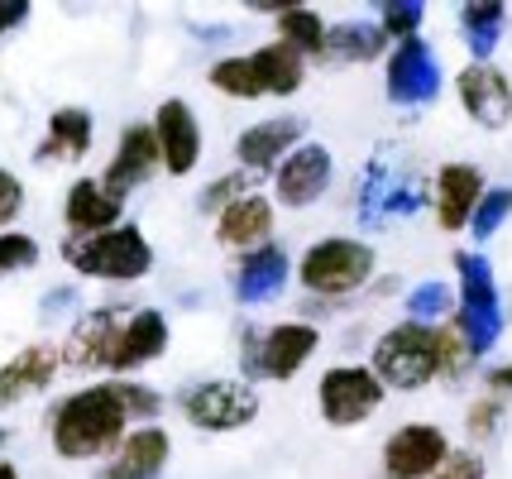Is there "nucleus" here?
I'll list each match as a JSON object with an SVG mask.
<instances>
[{
  "mask_svg": "<svg viewBox=\"0 0 512 479\" xmlns=\"http://www.w3.org/2000/svg\"><path fill=\"white\" fill-rule=\"evenodd\" d=\"M178 408L197 432L225 436L259 417V388L249 379H201L178 398Z\"/></svg>",
  "mask_w": 512,
  "mask_h": 479,
  "instance_id": "0eeeda50",
  "label": "nucleus"
},
{
  "mask_svg": "<svg viewBox=\"0 0 512 479\" xmlns=\"http://www.w3.org/2000/svg\"><path fill=\"white\" fill-rule=\"evenodd\" d=\"M63 369V355L53 341H34V345H20L5 365H0V412L20 408L29 398H39Z\"/></svg>",
  "mask_w": 512,
  "mask_h": 479,
  "instance_id": "f3484780",
  "label": "nucleus"
},
{
  "mask_svg": "<svg viewBox=\"0 0 512 479\" xmlns=\"http://www.w3.org/2000/svg\"><path fill=\"white\" fill-rule=\"evenodd\" d=\"M67 269H77L82 278H101V283H139L154 269V245L144 240V230L134 221H120L115 230L101 235H82V240H63Z\"/></svg>",
  "mask_w": 512,
  "mask_h": 479,
  "instance_id": "f03ea898",
  "label": "nucleus"
},
{
  "mask_svg": "<svg viewBox=\"0 0 512 479\" xmlns=\"http://www.w3.org/2000/svg\"><path fill=\"white\" fill-rule=\"evenodd\" d=\"M168 460H173V436L163 432L158 422L130 427V436L101 460L96 479H163Z\"/></svg>",
  "mask_w": 512,
  "mask_h": 479,
  "instance_id": "a211bd4d",
  "label": "nucleus"
},
{
  "mask_svg": "<svg viewBox=\"0 0 512 479\" xmlns=\"http://www.w3.org/2000/svg\"><path fill=\"white\" fill-rule=\"evenodd\" d=\"M455 269H460V297H455V317L450 326L465 336L469 355H489L498 336H503V302H498V283H493L489 259L479 250H460L455 254Z\"/></svg>",
  "mask_w": 512,
  "mask_h": 479,
  "instance_id": "20e7f679",
  "label": "nucleus"
},
{
  "mask_svg": "<svg viewBox=\"0 0 512 479\" xmlns=\"http://www.w3.org/2000/svg\"><path fill=\"white\" fill-rule=\"evenodd\" d=\"M484 384H489V393H493V398H503V393H512V365H498V369H489V379H484Z\"/></svg>",
  "mask_w": 512,
  "mask_h": 479,
  "instance_id": "58836bf2",
  "label": "nucleus"
},
{
  "mask_svg": "<svg viewBox=\"0 0 512 479\" xmlns=\"http://www.w3.org/2000/svg\"><path fill=\"white\" fill-rule=\"evenodd\" d=\"M39 259L44 250L29 230H0V278L29 274V269H39Z\"/></svg>",
  "mask_w": 512,
  "mask_h": 479,
  "instance_id": "7c9ffc66",
  "label": "nucleus"
},
{
  "mask_svg": "<svg viewBox=\"0 0 512 479\" xmlns=\"http://www.w3.org/2000/svg\"><path fill=\"white\" fill-rule=\"evenodd\" d=\"M91 139H96V120L87 106H58L48 115V130L34 149L39 163H77L91 154Z\"/></svg>",
  "mask_w": 512,
  "mask_h": 479,
  "instance_id": "5701e85b",
  "label": "nucleus"
},
{
  "mask_svg": "<svg viewBox=\"0 0 512 479\" xmlns=\"http://www.w3.org/2000/svg\"><path fill=\"white\" fill-rule=\"evenodd\" d=\"M273 29H278V44H288L292 53L302 58H321L326 53V29L331 24L321 20L307 5H288V10H273Z\"/></svg>",
  "mask_w": 512,
  "mask_h": 479,
  "instance_id": "bb28decb",
  "label": "nucleus"
},
{
  "mask_svg": "<svg viewBox=\"0 0 512 479\" xmlns=\"http://www.w3.org/2000/svg\"><path fill=\"white\" fill-rule=\"evenodd\" d=\"M273 226H278V206L264 192H245L240 202H230L216 216V245L235 254H254L273 245Z\"/></svg>",
  "mask_w": 512,
  "mask_h": 479,
  "instance_id": "6ab92c4d",
  "label": "nucleus"
},
{
  "mask_svg": "<svg viewBox=\"0 0 512 479\" xmlns=\"http://www.w3.org/2000/svg\"><path fill=\"white\" fill-rule=\"evenodd\" d=\"M283 283H288V254L278 245L240 254V269H235V297L240 302H268V297L283 293Z\"/></svg>",
  "mask_w": 512,
  "mask_h": 479,
  "instance_id": "393cba45",
  "label": "nucleus"
},
{
  "mask_svg": "<svg viewBox=\"0 0 512 479\" xmlns=\"http://www.w3.org/2000/svg\"><path fill=\"white\" fill-rule=\"evenodd\" d=\"M316 345H321V331L312 321H273L268 331L245 336V374L264 384H288L307 369Z\"/></svg>",
  "mask_w": 512,
  "mask_h": 479,
  "instance_id": "423d86ee",
  "label": "nucleus"
},
{
  "mask_svg": "<svg viewBox=\"0 0 512 479\" xmlns=\"http://www.w3.org/2000/svg\"><path fill=\"white\" fill-rule=\"evenodd\" d=\"M369 369L379 374L383 388H398V393H417L431 379H441V365H436V326L402 317L398 326H388L379 341H374Z\"/></svg>",
  "mask_w": 512,
  "mask_h": 479,
  "instance_id": "39448f33",
  "label": "nucleus"
},
{
  "mask_svg": "<svg viewBox=\"0 0 512 479\" xmlns=\"http://www.w3.org/2000/svg\"><path fill=\"white\" fill-rule=\"evenodd\" d=\"M0 479H24L20 465H15V460H0Z\"/></svg>",
  "mask_w": 512,
  "mask_h": 479,
  "instance_id": "ea45409f",
  "label": "nucleus"
},
{
  "mask_svg": "<svg viewBox=\"0 0 512 479\" xmlns=\"http://www.w3.org/2000/svg\"><path fill=\"white\" fill-rule=\"evenodd\" d=\"M455 317V293L446 283H422L407 297V321H422V326H441Z\"/></svg>",
  "mask_w": 512,
  "mask_h": 479,
  "instance_id": "c756f323",
  "label": "nucleus"
},
{
  "mask_svg": "<svg viewBox=\"0 0 512 479\" xmlns=\"http://www.w3.org/2000/svg\"><path fill=\"white\" fill-rule=\"evenodd\" d=\"M125 216V202H115L96 178H77V183L63 192V226L72 240L82 235H101V230H115Z\"/></svg>",
  "mask_w": 512,
  "mask_h": 479,
  "instance_id": "4be33fe9",
  "label": "nucleus"
},
{
  "mask_svg": "<svg viewBox=\"0 0 512 479\" xmlns=\"http://www.w3.org/2000/svg\"><path fill=\"white\" fill-rule=\"evenodd\" d=\"M29 20V5L24 0H0V39L10 34V29H20Z\"/></svg>",
  "mask_w": 512,
  "mask_h": 479,
  "instance_id": "4c0bfd02",
  "label": "nucleus"
},
{
  "mask_svg": "<svg viewBox=\"0 0 512 479\" xmlns=\"http://www.w3.org/2000/svg\"><path fill=\"white\" fill-rule=\"evenodd\" d=\"M450 451L455 446L436 422H407L383 441V479H431Z\"/></svg>",
  "mask_w": 512,
  "mask_h": 479,
  "instance_id": "9d476101",
  "label": "nucleus"
},
{
  "mask_svg": "<svg viewBox=\"0 0 512 479\" xmlns=\"http://www.w3.org/2000/svg\"><path fill=\"white\" fill-rule=\"evenodd\" d=\"M455 96H460V106H465V115L474 125H484V130L512 125V82L503 68H493V63H469V68H460Z\"/></svg>",
  "mask_w": 512,
  "mask_h": 479,
  "instance_id": "dca6fc26",
  "label": "nucleus"
},
{
  "mask_svg": "<svg viewBox=\"0 0 512 479\" xmlns=\"http://www.w3.org/2000/svg\"><path fill=\"white\" fill-rule=\"evenodd\" d=\"M508 216H512V187H489V192L479 197V206H474V216H469L474 240H493Z\"/></svg>",
  "mask_w": 512,
  "mask_h": 479,
  "instance_id": "2f4dec72",
  "label": "nucleus"
},
{
  "mask_svg": "<svg viewBox=\"0 0 512 479\" xmlns=\"http://www.w3.org/2000/svg\"><path fill=\"white\" fill-rule=\"evenodd\" d=\"M154 173H163V159H158V139H154V125L149 120H134L120 130V144H115L111 163H106V173L96 178V183L111 192L115 202H125L130 192L149 183Z\"/></svg>",
  "mask_w": 512,
  "mask_h": 479,
  "instance_id": "f8f14e48",
  "label": "nucleus"
},
{
  "mask_svg": "<svg viewBox=\"0 0 512 479\" xmlns=\"http://www.w3.org/2000/svg\"><path fill=\"white\" fill-rule=\"evenodd\" d=\"M249 63H254V77H259L264 96H297L302 82H307V58L292 53L288 44H278V39H268V44L254 48Z\"/></svg>",
  "mask_w": 512,
  "mask_h": 479,
  "instance_id": "a878e982",
  "label": "nucleus"
},
{
  "mask_svg": "<svg viewBox=\"0 0 512 479\" xmlns=\"http://www.w3.org/2000/svg\"><path fill=\"white\" fill-rule=\"evenodd\" d=\"M206 82H211V92L230 96V101H259V96H264L259 77H254V63H249V53H235V58L211 63Z\"/></svg>",
  "mask_w": 512,
  "mask_h": 479,
  "instance_id": "c85d7f7f",
  "label": "nucleus"
},
{
  "mask_svg": "<svg viewBox=\"0 0 512 479\" xmlns=\"http://www.w3.org/2000/svg\"><path fill=\"white\" fill-rule=\"evenodd\" d=\"M498 422H503V398H493V393H484V398H474L469 403V412H465V427H469V436H493L498 432Z\"/></svg>",
  "mask_w": 512,
  "mask_h": 479,
  "instance_id": "f704fd0d",
  "label": "nucleus"
},
{
  "mask_svg": "<svg viewBox=\"0 0 512 479\" xmlns=\"http://www.w3.org/2000/svg\"><path fill=\"white\" fill-rule=\"evenodd\" d=\"M331 173L335 163L326 144H316V139L297 144L288 159L273 168V206H292V211L316 206L326 197V187H331Z\"/></svg>",
  "mask_w": 512,
  "mask_h": 479,
  "instance_id": "1a4fd4ad",
  "label": "nucleus"
},
{
  "mask_svg": "<svg viewBox=\"0 0 512 479\" xmlns=\"http://www.w3.org/2000/svg\"><path fill=\"white\" fill-rule=\"evenodd\" d=\"M388 388L369 365H331L316 384V408L326 417V427H364L383 408Z\"/></svg>",
  "mask_w": 512,
  "mask_h": 479,
  "instance_id": "6e6552de",
  "label": "nucleus"
},
{
  "mask_svg": "<svg viewBox=\"0 0 512 479\" xmlns=\"http://www.w3.org/2000/svg\"><path fill=\"white\" fill-rule=\"evenodd\" d=\"M383 92L393 106H426L441 92V63L426 39H407L393 44L388 53V68H383Z\"/></svg>",
  "mask_w": 512,
  "mask_h": 479,
  "instance_id": "9b49d317",
  "label": "nucleus"
},
{
  "mask_svg": "<svg viewBox=\"0 0 512 479\" xmlns=\"http://www.w3.org/2000/svg\"><path fill=\"white\" fill-rule=\"evenodd\" d=\"M130 398L125 379L111 384H87L67 393L58 408L48 412V446L58 460H106L130 436Z\"/></svg>",
  "mask_w": 512,
  "mask_h": 479,
  "instance_id": "f257e3e1",
  "label": "nucleus"
},
{
  "mask_svg": "<svg viewBox=\"0 0 512 479\" xmlns=\"http://www.w3.org/2000/svg\"><path fill=\"white\" fill-rule=\"evenodd\" d=\"M120 321H125V312H115V307H91V312H82V317L72 321L67 341L58 345L63 365L67 369H82V374H91V369H106Z\"/></svg>",
  "mask_w": 512,
  "mask_h": 479,
  "instance_id": "412c9836",
  "label": "nucleus"
},
{
  "mask_svg": "<svg viewBox=\"0 0 512 479\" xmlns=\"http://www.w3.org/2000/svg\"><path fill=\"white\" fill-rule=\"evenodd\" d=\"M431 479H489V465H484L479 451H450Z\"/></svg>",
  "mask_w": 512,
  "mask_h": 479,
  "instance_id": "e433bc0d",
  "label": "nucleus"
},
{
  "mask_svg": "<svg viewBox=\"0 0 512 479\" xmlns=\"http://www.w3.org/2000/svg\"><path fill=\"white\" fill-rule=\"evenodd\" d=\"M388 48V34L379 29V20H345V24H331L326 29V63L335 68H355V63H374L383 58Z\"/></svg>",
  "mask_w": 512,
  "mask_h": 479,
  "instance_id": "b1692460",
  "label": "nucleus"
},
{
  "mask_svg": "<svg viewBox=\"0 0 512 479\" xmlns=\"http://www.w3.org/2000/svg\"><path fill=\"white\" fill-rule=\"evenodd\" d=\"M297 144H307V120H302V115H268V120H254V125L240 130V139H235L240 173H249V178H254V173H273Z\"/></svg>",
  "mask_w": 512,
  "mask_h": 479,
  "instance_id": "2eb2a0df",
  "label": "nucleus"
},
{
  "mask_svg": "<svg viewBox=\"0 0 512 479\" xmlns=\"http://www.w3.org/2000/svg\"><path fill=\"white\" fill-rule=\"evenodd\" d=\"M422 5H383L379 10V29L388 34V44H407V39H422Z\"/></svg>",
  "mask_w": 512,
  "mask_h": 479,
  "instance_id": "473e14b6",
  "label": "nucleus"
},
{
  "mask_svg": "<svg viewBox=\"0 0 512 479\" xmlns=\"http://www.w3.org/2000/svg\"><path fill=\"white\" fill-rule=\"evenodd\" d=\"M149 125H154L163 173H168V178H187V173L201 163V149H206L197 111H192L182 96H168V101H158V111Z\"/></svg>",
  "mask_w": 512,
  "mask_h": 479,
  "instance_id": "ddd939ff",
  "label": "nucleus"
},
{
  "mask_svg": "<svg viewBox=\"0 0 512 479\" xmlns=\"http://www.w3.org/2000/svg\"><path fill=\"white\" fill-rule=\"evenodd\" d=\"M374 269H379V254L369 240L326 235L297 259V283L312 297H350L374 283Z\"/></svg>",
  "mask_w": 512,
  "mask_h": 479,
  "instance_id": "7ed1b4c3",
  "label": "nucleus"
},
{
  "mask_svg": "<svg viewBox=\"0 0 512 479\" xmlns=\"http://www.w3.org/2000/svg\"><path fill=\"white\" fill-rule=\"evenodd\" d=\"M503 20H508V5H498V0H474L460 10V29H465L474 63H489V53L498 48V34H503Z\"/></svg>",
  "mask_w": 512,
  "mask_h": 479,
  "instance_id": "cd10ccee",
  "label": "nucleus"
},
{
  "mask_svg": "<svg viewBox=\"0 0 512 479\" xmlns=\"http://www.w3.org/2000/svg\"><path fill=\"white\" fill-rule=\"evenodd\" d=\"M484 192H489V183H484V173H479L474 163H441V173H436V183H431L436 226L446 230V235L469 230V216H474V206H479Z\"/></svg>",
  "mask_w": 512,
  "mask_h": 479,
  "instance_id": "aec40b11",
  "label": "nucleus"
},
{
  "mask_svg": "<svg viewBox=\"0 0 512 479\" xmlns=\"http://www.w3.org/2000/svg\"><path fill=\"white\" fill-rule=\"evenodd\" d=\"M249 183H254V178L240 173V168H235V173H221V178H211V187L201 192V211H206V216H221L230 202H240L245 192H254Z\"/></svg>",
  "mask_w": 512,
  "mask_h": 479,
  "instance_id": "72a5a7b5",
  "label": "nucleus"
},
{
  "mask_svg": "<svg viewBox=\"0 0 512 479\" xmlns=\"http://www.w3.org/2000/svg\"><path fill=\"white\" fill-rule=\"evenodd\" d=\"M168 341H173V326H168V317H163L158 307H139V312H130V317L120 321V331H115L106 374L125 379V374H134V369L154 365V360H163V355H168Z\"/></svg>",
  "mask_w": 512,
  "mask_h": 479,
  "instance_id": "4468645a",
  "label": "nucleus"
},
{
  "mask_svg": "<svg viewBox=\"0 0 512 479\" xmlns=\"http://www.w3.org/2000/svg\"><path fill=\"white\" fill-rule=\"evenodd\" d=\"M20 216H24V183H20V173H10L0 163V230H10Z\"/></svg>",
  "mask_w": 512,
  "mask_h": 479,
  "instance_id": "c9c22d12",
  "label": "nucleus"
}]
</instances>
